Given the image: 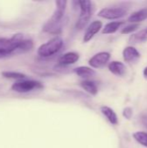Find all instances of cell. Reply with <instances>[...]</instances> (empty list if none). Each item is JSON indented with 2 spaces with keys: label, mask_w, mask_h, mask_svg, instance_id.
I'll return each mask as SVG.
<instances>
[{
  "label": "cell",
  "mask_w": 147,
  "mask_h": 148,
  "mask_svg": "<svg viewBox=\"0 0 147 148\" xmlns=\"http://www.w3.org/2000/svg\"><path fill=\"white\" fill-rule=\"evenodd\" d=\"M34 47V42L32 40L30 39H23L21 43L19 44V46L17 47L15 55L16 54H23V53H26L30 51Z\"/></svg>",
  "instance_id": "18"
},
{
  "label": "cell",
  "mask_w": 147,
  "mask_h": 148,
  "mask_svg": "<svg viewBox=\"0 0 147 148\" xmlns=\"http://www.w3.org/2000/svg\"><path fill=\"white\" fill-rule=\"evenodd\" d=\"M2 75L8 79H16V80H23L26 78V75L24 74L19 73V72H14V71H3L1 73Z\"/></svg>",
  "instance_id": "20"
},
{
  "label": "cell",
  "mask_w": 147,
  "mask_h": 148,
  "mask_svg": "<svg viewBox=\"0 0 147 148\" xmlns=\"http://www.w3.org/2000/svg\"><path fill=\"white\" fill-rule=\"evenodd\" d=\"M125 22L123 21H114V22H110L105 25V27L102 29V34H113L115 33L123 24Z\"/></svg>",
  "instance_id": "16"
},
{
  "label": "cell",
  "mask_w": 147,
  "mask_h": 148,
  "mask_svg": "<svg viewBox=\"0 0 147 148\" xmlns=\"http://www.w3.org/2000/svg\"><path fill=\"white\" fill-rule=\"evenodd\" d=\"M77 4L80 7V16L76 23V29H82L89 22L93 13V3L91 1H78Z\"/></svg>",
  "instance_id": "3"
},
{
  "label": "cell",
  "mask_w": 147,
  "mask_h": 148,
  "mask_svg": "<svg viewBox=\"0 0 147 148\" xmlns=\"http://www.w3.org/2000/svg\"><path fill=\"white\" fill-rule=\"evenodd\" d=\"M110 56H111L110 53L108 52H106V51L99 52L89 59L88 63L92 68L100 69V68L104 67L108 62V61L110 60Z\"/></svg>",
  "instance_id": "7"
},
{
  "label": "cell",
  "mask_w": 147,
  "mask_h": 148,
  "mask_svg": "<svg viewBox=\"0 0 147 148\" xmlns=\"http://www.w3.org/2000/svg\"><path fill=\"white\" fill-rule=\"evenodd\" d=\"M139 27V23H132V24H129V25L124 27L121 29V34H131V33L134 32L136 29H138Z\"/></svg>",
  "instance_id": "21"
},
{
  "label": "cell",
  "mask_w": 147,
  "mask_h": 148,
  "mask_svg": "<svg viewBox=\"0 0 147 148\" xmlns=\"http://www.w3.org/2000/svg\"><path fill=\"white\" fill-rule=\"evenodd\" d=\"M80 58V56L76 52H67L63 54L60 58H59V64L61 66H68L75 63Z\"/></svg>",
  "instance_id": "10"
},
{
  "label": "cell",
  "mask_w": 147,
  "mask_h": 148,
  "mask_svg": "<svg viewBox=\"0 0 147 148\" xmlns=\"http://www.w3.org/2000/svg\"><path fill=\"white\" fill-rule=\"evenodd\" d=\"M11 56V55H10L9 52L0 49V59L6 58V57H9V56Z\"/></svg>",
  "instance_id": "23"
},
{
  "label": "cell",
  "mask_w": 147,
  "mask_h": 148,
  "mask_svg": "<svg viewBox=\"0 0 147 148\" xmlns=\"http://www.w3.org/2000/svg\"><path fill=\"white\" fill-rule=\"evenodd\" d=\"M75 73L81 78H84V79H88L90 77H93L95 75V71L89 68V67H86V66H80L75 69Z\"/></svg>",
  "instance_id": "14"
},
{
  "label": "cell",
  "mask_w": 147,
  "mask_h": 148,
  "mask_svg": "<svg viewBox=\"0 0 147 148\" xmlns=\"http://www.w3.org/2000/svg\"><path fill=\"white\" fill-rule=\"evenodd\" d=\"M80 85L86 92H88L91 95H96L98 93L97 85L90 80H84L80 83Z\"/></svg>",
  "instance_id": "17"
},
{
  "label": "cell",
  "mask_w": 147,
  "mask_h": 148,
  "mask_svg": "<svg viewBox=\"0 0 147 148\" xmlns=\"http://www.w3.org/2000/svg\"><path fill=\"white\" fill-rule=\"evenodd\" d=\"M108 69L109 71L117 75V76H123L126 72V68L125 64L119 61H113L108 64Z\"/></svg>",
  "instance_id": "11"
},
{
  "label": "cell",
  "mask_w": 147,
  "mask_h": 148,
  "mask_svg": "<svg viewBox=\"0 0 147 148\" xmlns=\"http://www.w3.org/2000/svg\"><path fill=\"white\" fill-rule=\"evenodd\" d=\"M147 42V28L139 30L136 33H133L129 37V42L133 44H139Z\"/></svg>",
  "instance_id": "12"
},
{
  "label": "cell",
  "mask_w": 147,
  "mask_h": 148,
  "mask_svg": "<svg viewBox=\"0 0 147 148\" xmlns=\"http://www.w3.org/2000/svg\"><path fill=\"white\" fill-rule=\"evenodd\" d=\"M133 137L138 143L147 147V133L138 131V132L133 133Z\"/></svg>",
  "instance_id": "19"
},
{
  "label": "cell",
  "mask_w": 147,
  "mask_h": 148,
  "mask_svg": "<svg viewBox=\"0 0 147 148\" xmlns=\"http://www.w3.org/2000/svg\"><path fill=\"white\" fill-rule=\"evenodd\" d=\"M42 88H43L42 83L34 80L19 81L15 82L11 87V90L17 93H28L34 90H39Z\"/></svg>",
  "instance_id": "4"
},
{
  "label": "cell",
  "mask_w": 147,
  "mask_h": 148,
  "mask_svg": "<svg viewBox=\"0 0 147 148\" xmlns=\"http://www.w3.org/2000/svg\"><path fill=\"white\" fill-rule=\"evenodd\" d=\"M101 112L112 125L115 126L119 123L118 116H117L116 113L113 111V109H112L111 108H109L107 106H102V107H101Z\"/></svg>",
  "instance_id": "13"
},
{
  "label": "cell",
  "mask_w": 147,
  "mask_h": 148,
  "mask_svg": "<svg viewBox=\"0 0 147 148\" xmlns=\"http://www.w3.org/2000/svg\"><path fill=\"white\" fill-rule=\"evenodd\" d=\"M101 28H102V23L101 21H94L93 23H91L84 33L83 42H88L89 41H91L94 38V36L101 29Z\"/></svg>",
  "instance_id": "8"
},
{
  "label": "cell",
  "mask_w": 147,
  "mask_h": 148,
  "mask_svg": "<svg viewBox=\"0 0 147 148\" xmlns=\"http://www.w3.org/2000/svg\"><path fill=\"white\" fill-rule=\"evenodd\" d=\"M143 75H144V77L147 79V66L144 69V70H143Z\"/></svg>",
  "instance_id": "25"
},
{
  "label": "cell",
  "mask_w": 147,
  "mask_h": 148,
  "mask_svg": "<svg viewBox=\"0 0 147 148\" xmlns=\"http://www.w3.org/2000/svg\"><path fill=\"white\" fill-rule=\"evenodd\" d=\"M127 13V10L124 7H107L101 9L98 12V16L105 19L114 20L125 16Z\"/></svg>",
  "instance_id": "6"
},
{
  "label": "cell",
  "mask_w": 147,
  "mask_h": 148,
  "mask_svg": "<svg viewBox=\"0 0 147 148\" xmlns=\"http://www.w3.org/2000/svg\"><path fill=\"white\" fill-rule=\"evenodd\" d=\"M122 56H123L124 61L126 62H130V63L136 62L140 57L139 52L137 50V49H135L133 46L126 47L122 52Z\"/></svg>",
  "instance_id": "9"
},
{
  "label": "cell",
  "mask_w": 147,
  "mask_h": 148,
  "mask_svg": "<svg viewBox=\"0 0 147 148\" xmlns=\"http://www.w3.org/2000/svg\"><path fill=\"white\" fill-rule=\"evenodd\" d=\"M122 114H123V116H124L126 119L130 120V119L132 118L133 114V110L132 108L126 107V108H125L123 109V113H122Z\"/></svg>",
  "instance_id": "22"
},
{
  "label": "cell",
  "mask_w": 147,
  "mask_h": 148,
  "mask_svg": "<svg viewBox=\"0 0 147 148\" xmlns=\"http://www.w3.org/2000/svg\"><path fill=\"white\" fill-rule=\"evenodd\" d=\"M141 123L144 125V127H146L147 128V114H142V116H141Z\"/></svg>",
  "instance_id": "24"
},
{
  "label": "cell",
  "mask_w": 147,
  "mask_h": 148,
  "mask_svg": "<svg viewBox=\"0 0 147 148\" xmlns=\"http://www.w3.org/2000/svg\"><path fill=\"white\" fill-rule=\"evenodd\" d=\"M147 18V9H141L133 12L127 19L128 22L133 23H139Z\"/></svg>",
  "instance_id": "15"
},
{
  "label": "cell",
  "mask_w": 147,
  "mask_h": 148,
  "mask_svg": "<svg viewBox=\"0 0 147 148\" xmlns=\"http://www.w3.org/2000/svg\"><path fill=\"white\" fill-rule=\"evenodd\" d=\"M67 1H56L55 2V10L54 11L51 17L43 25V31L57 35L60 34L62 29V20L64 17L66 7H67Z\"/></svg>",
  "instance_id": "1"
},
{
  "label": "cell",
  "mask_w": 147,
  "mask_h": 148,
  "mask_svg": "<svg viewBox=\"0 0 147 148\" xmlns=\"http://www.w3.org/2000/svg\"><path fill=\"white\" fill-rule=\"evenodd\" d=\"M23 39V35L21 33L15 34L11 38H0V49L7 51L13 56Z\"/></svg>",
  "instance_id": "5"
},
{
  "label": "cell",
  "mask_w": 147,
  "mask_h": 148,
  "mask_svg": "<svg viewBox=\"0 0 147 148\" xmlns=\"http://www.w3.org/2000/svg\"><path fill=\"white\" fill-rule=\"evenodd\" d=\"M63 47V40L60 36H55L45 43H42L37 49V54L41 57H50L57 54Z\"/></svg>",
  "instance_id": "2"
}]
</instances>
